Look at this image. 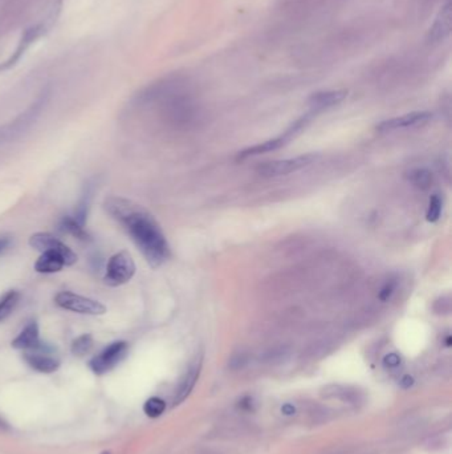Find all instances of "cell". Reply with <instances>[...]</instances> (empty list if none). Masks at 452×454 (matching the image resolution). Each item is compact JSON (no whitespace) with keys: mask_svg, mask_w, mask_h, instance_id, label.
Listing matches in <instances>:
<instances>
[{"mask_svg":"<svg viewBox=\"0 0 452 454\" xmlns=\"http://www.w3.org/2000/svg\"><path fill=\"white\" fill-rule=\"evenodd\" d=\"M104 208L128 231L133 242L152 268H158L169 261L171 255L169 242L148 210L121 197L106 198Z\"/></svg>","mask_w":452,"mask_h":454,"instance_id":"cell-1","label":"cell"},{"mask_svg":"<svg viewBox=\"0 0 452 454\" xmlns=\"http://www.w3.org/2000/svg\"><path fill=\"white\" fill-rule=\"evenodd\" d=\"M55 303L60 308L81 315L100 316L106 314V307L98 301L78 295L71 291H61L55 296Z\"/></svg>","mask_w":452,"mask_h":454,"instance_id":"cell-2","label":"cell"},{"mask_svg":"<svg viewBox=\"0 0 452 454\" xmlns=\"http://www.w3.org/2000/svg\"><path fill=\"white\" fill-rule=\"evenodd\" d=\"M129 354V344L126 341H114L104 348L98 355L89 361L92 372L101 376L114 369Z\"/></svg>","mask_w":452,"mask_h":454,"instance_id":"cell-3","label":"cell"},{"mask_svg":"<svg viewBox=\"0 0 452 454\" xmlns=\"http://www.w3.org/2000/svg\"><path fill=\"white\" fill-rule=\"evenodd\" d=\"M135 274V263L133 261L132 255L124 250L109 259L105 272V283L111 287H118L122 284L128 283Z\"/></svg>","mask_w":452,"mask_h":454,"instance_id":"cell-4","label":"cell"},{"mask_svg":"<svg viewBox=\"0 0 452 454\" xmlns=\"http://www.w3.org/2000/svg\"><path fill=\"white\" fill-rule=\"evenodd\" d=\"M317 160V154H304L293 158H285V160H276L264 162L259 168L258 173L263 177H279V175H286L291 173L304 169L313 164Z\"/></svg>","mask_w":452,"mask_h":454,"instance_id":"cell-5","label":"cell"},{"mask_svg":"<svg viewBox=\"0 0 452 454\" xmlns=\"http://www.w3.org/2000/svg\"><path fill=\"white\" fill-rule=\"evenodd\" d=\"M30 246L40 252L43 251H57L65 261L67 266H74L77 262V255L72 248L61 242L55 235L49 233H36L30 238Z\"/></svg>","mask_w":452,"mask_h":454,"instance_id":"cell-6","label":"cell"},{"mask_svg":"<svg viewBox=\"0 0 452 454\" xmlns=\"http://www.w3.org/2000/svg\"><path fill=\"white\" fill-rule=\"evenodd\" d=\"M24 361L40 374H54L60 368V359L54 355L49 347L41 344L36 349L25 351Z\"/></svg>","mask_w":452,"mask_h":454,"instance_id":"cell-7","label":"cell"},{"mask_svg":"<svg viewBox=\"0 0 452 454\" xmlns=\"http://www.w3.org/2000/svg\"><path fill=\"white\" fill-rule=\"evenodd\" d=\"M44 34H45V25H43V24H36V25H32V27L27 28L24 31V34L21 35L19 44H18L15 52L12 54V56L0 64V72H4L7 69L12 68L19 61L21 56L25 54V51Z\"/></svg>","mask_w":452,"mask_h":454,"instance_id":"cell-8","label":"cell"},{"mask_svg":"<svg viewBox=\"0 0 452 454\" xmlns=\"http://www.w3.org/2000/svg\"><path fill=\"white\" fill-rule=\"evenodd\" d=\"M431 118H433V114L430 112H413V114H403L400 117H394V118L382 121L378 125L377 131L381 133L393 132L398 129L426 124Z\"/></svg>","mask_w":452,"mask_h":454,"instance_id":"cell-9","label":"cell"},{"mask_svg":"<svg viewBox=\"0 0 452 454\" xmlns=\"http://www.w3.org/2000/svg\"><path fill=\"white\" fill-rule=\"evenodd\" d=\"M43 101L40 100L36 104H34L28 111H25L24 114H21L19 118H16L15 121H12L8 125H4L0 128V144H4L10 140H12L16 134H20L23 132L35 118V116L38 114L40 108H41Z\"/></svg>","mask_w":452,"mask_h":454,"instance_id":"cell-10","label":"cell"},{"mask_svg":"<svg viewBox=\"0 0 452 454\" xmlns=\"http://www.w3.org/2000/svg\"><path fill=\"white\" fill-rule=\"evenodd\" d=\"M201 368H202V358L195 359V361L191 364L188 369V372L185 374V376L181 380L177 391H175V398H174V405L181 404L185 398L189 396L192 391V388L196 384V380L199 378L201 374Z\"/></svg>","mask_w":452,"mask_h":454,"instance_id":"cell-11","label":"cell"},{"mask_svg":"<svg viewBox=\"0 0 452 454\" xmlns=\"http://www.w3.org/2000/svg\"><path fill=\"white\" fill-rule=\"evenodd\" d=\"M43 343L40 340V331L36 322H30L20 332L19 335L12 340L11 345L15 349L21 351H32L36 349Z\"/></svg>","mask_w":452,"mask_h":454,"instance_id":"cell-12","label":"cell"},{"mask_svg":"<svg viewBox=\"0 0 452 454\" xmlns=\"http://www.w3.org/2000/svg\"><path fill=\"white\" fill-rule=\"evenodd\" d=\"M450 31H451V4L447 3L439 12L438 18L435 19V23L429 34V39L433 43H438L447 38L450 35Z\"/></svg>","mask_w":452,"mask_h":454,"instance_id":"cell-13","label":"cell"},{"mask_svg":"<svg viewBox=\"0 0 452 454\" xmlns=\"http://www.w3.org/2000/svg\"><path fill=\"white\" fill-rule=\"evenodd\" d=\"M348 96V92L343 89L339 91H324V92H317L315 95L310 96L309 104L313 108V111H322L330 107H335L339 102H342Z\"/></svg>","mask_w":452,"mask_h":454,"instance_id":"cell-14","label":"cell"},{"mask_svg":"<svg viewBox=\"0 0 452 454\" xmlns=\"http://www.w3.org/2000/svg\"><path fill=\"white\" fill-rule=\"evenodd\" d=\"M67 266L64 258L57 251H43L38 257L35 270L40 274H54L61 271Z\"/></svg>","mask_w":452,"mask_h":454,"instance_id":"cell-15","label":"cell"},{"mask_svg":"<svg viewBox=\"0 0 452 454\" xmlns=\"http://www.w3.org/2000/svg\"><path fill=\"white\" fill-rule=\"evenodd\" d=\"M288 141H289V137L284 133L283 136H280V137L264 141L262 144L253 145L251 148H247L245 151H240L238 154V160H245V158H249V157H253V155H260L264 153L278 151V149H280L282 147H284Z\"/></svg>","mask_w":452,"mask_h":454,"instance_id":"cell-16","label":"cell"},{"mask_svg":"<svg viewBox=\"0 0 452 454\" xmlns=\"http://www.w3.org/2000/svg\"><path fill=\"white\" fill-rule=\"evenodd\" d=\"M58 227H60V230L63 233L71 234L72 237H75V238L80 239V241H91V235L87 231L85 226L80 225L74 217H69V215L63 217L61 221H60V224H58Z\"/></svg>","mask_w":452,"mask_h":454,"instance_id":"cell-17","label":"cell"},{"mask_svg":"<svg viewBox=\"0 0 452 454\" xmlns=\"http://www.w3.org/2000/svg\"><path fill=\"white\" fill-rule=\"evenodd\" d=\"M20 296V292L11 290L0 298V323L4 322L15 311L19 304Z\"/></svg>","mask_w":452,"mask_h":454,"instance_id":"cell-18","label":"cell"},{"mask_svg":"<svg viewBox=\"0 0 452 454\" xmlns=\"http://www.w3.org/2000/svg\"><path fill=\"white\" fill-rule=\"evenodd\" d=\"M406 180L419 189H429L433 182V173L425 168H415L406 173Z\"/></svg>","mask_w":452,"mask_h":454,"instance_id":"cell-19","label":"cell"},{"mask_svg":"<svg viewBox=\"0 0 452 454\" xmlns=\"http://www.w3.org/2000/svg\"><path fill=\"white\" fill-rule=\"evenodd\" d=\"M92 348H93V336L89 334H84V335L78 336L77 339L72 341V347H71L72 354L78 358L89 354Z\"/></svg>","mask_w":452,"mask_h":454,"instance_id":"cell-20","label":"cell"},{"mask_svg":"<svg viewBox=\"0 0 452 454\" xmlns=\"http://www.w3.org/2000/svg\"><path fill=\"white\" fill-rule=\"evenodd\" d=\"M166 409V402L159 398H150L144 405V412L146 416L155 418L159 417Z\"/></svg>","mask_w":452,"mask_h":454,"instance_id":"cell-21","label":"cell"},{"mask_svg":"<svg viewBox=\"0 0 452 454\" xmlns=\"http://www.w3.org/2000/svg\"><path fill=\"white\" fill-rule=\"evenodd\" d=\"M442 208H443V202H442V198L438 195V194H433L430 198V202H429V208H427V213H426V219L429 222H438L439 218H440V214H442Z\"/></svg>","mask_w":452,"mask_h":454,"instance_id":"cell-22","label":"cell"},{"mask_svg":"<svg viewBox=\"0 0 452 454\" xmlns=\"http://www.w3.org/2000/svg\"><path fill=\"white\" fill-rule=\"evenodd\" d=\"M396 288V282H394V281H389L387 283H385V285L381 288V291H379V294H378V299H379L381 302H387V301L393 296Z\"/></svg>","mask_w":452,"mask_h":454,"instance_id":"cell-23","label":"cell"},{"mask_svg":"<svg viewBox=\"0 0 452 454\" xmlns=\"http://www.w3.org/2000/svg\"><path fill=\"white\" fill-rule=\"evenodd\" d=\"M400 356L398 354H389L385 356L383 359V365L389 369H393V368H396L399 364H400Z\"/></svg>","mask_w":452,"mask_h":454,"instance_id":"cell-24","label":"cell"},{"mask_svg":"<svg viewBox=\"0 0 452 454\" xmlns=\"http://www.w3.org/2000/svg\"><path fill=\"white\" fill-rule=\"evenodd\" d=\"M413 384H414V378H411V376H409V375L403 376V378L400 380V385H402L403 388H410Z\"/></svg>","mask_w":452,"mask_h":454,"instance_id":"cell-25","label":"cell"},{"mask_svg":"<svg viewBox=\"0 0 452 454\" xmlns=\"http://www.w3.org/2000/svg\"><path fill=\"white\" fill-rule=\"evenodd\" d=\"M10 245V239L8 238H0V252L4 251Z\"/></svg>","mask_w":452,"mask_h":454,"instance_id":"cell-26","label":"cell"}]
</instances>
